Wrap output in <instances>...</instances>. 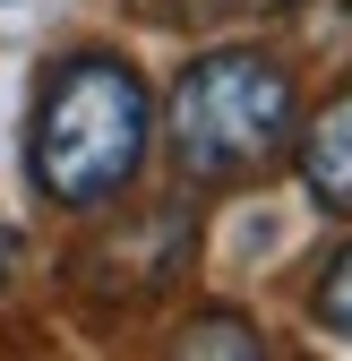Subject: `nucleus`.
I'll list each match as a JSON object with an SVG mask.
<instances>
[{"label": "nucleus", "mask_w": 352, "mask_h": 361, "mask_svg": "<svg viewBox=\"0 0 352 361\" xmlns=\"http://www.w3.org/2000/svg\"><path fill=\"white\" fill-rule=\"evenodd\" d=\"M146 147H155V95L120 52H69L34 86L26 172L52 207L69 215L120 207V190L146 172Z\"/></svg>", "instance_id": "nucleus-1"}, {"label": "nucleus", "mask_w": 352, "mask_h": 361, "mask_svg": "<svg viewBox=\"0 0 352 361\" xmlns=\"http://www.w3.org/2000/svg\"><path fill=\"white\" fill-rule=\"evenodd\" d=\"M301 138V86L275 52H198L163 95V147L198 190L267 180Z\"/></svg>", "instance_id": "nucleus-2"}, {"label": "nucleus", "mask_w": 352, "mask_h": 361, "mask_svg": "<svg viewBox=\"0 0 352 361\" xmlns=\"http://www.w3.org/2000/svg\"><path fill=\"white\" fill-rule=\"evenodd\" d=\"M189 250H198V207L189 198L138 207L120 233L77 250V293H95L103 310H138V301H155V293H172L189 276Z\"/></svg>", "instance_id": "nucleus-3"}, {"label": "nucleus", "mask_w": 352, "mask_h": 361, "mask_svg": "<svg viewBox=\"0 0 352 361\" xmlns=\"http://www.w3.org/2000/svg\"><path fill=\"white\" fill-rule=\"evenodd\" d=\"M292 155H301V190H310V207L352 224V78L335 86L310 121H301Z\"/></svg>", "instance_id": "nucleus-4"}, {"label": "nucleus", "mask_w": 352, "mask_h": 361, "mask_svg": "<svg viewBox=\"0 0 352 361\" xmlns=\"http://www.w3.org/2000/svg\"><path fill=\"white\" fill-rule=\"evenodd\" d=\"M310 319H318L327 336H344V344H352V241L318 267V284H310Z\"/></svg>", "instance_id": "nucleus-5"}, {"label": "nucleus", "mask_w": 352, "mask_h": 361, "mask_svg": "<svg viewBox=\"0 0 352 361\" xmlns=\"http://www.w3.org/2000/svg\"><path fill=\"white\" fill-rule=\"evenodd\" d=\"M181 353H241V361H258L267 344H258V327H249V319H232V310H206V319H189V327H181Z\"/></svg>", "instance_id": "nucleus-6"}, {"label": "nucleus", "mask_w": 352, "mask_h": 361, "mask_svg": "<svg viewBox=\"0 0 352 361\" xmlns=\"http://www.w3.org/2000/svg\"><path fill=\"white\" fill-rule=\"evenodd\" d=\"M198 9H284V0H198Z\"/></svg>", "instance_id": "nucleus-7"}]
</instances>
